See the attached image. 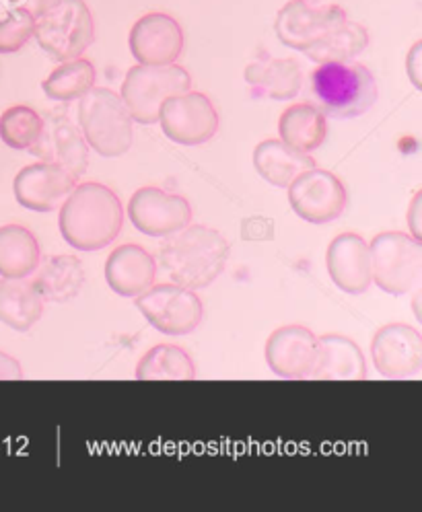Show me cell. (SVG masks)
<instances>
[{
  "mask_svg": "<svg viewBox=\"0 0 422 512\" xmlns=\"http://www.w3.org/2000/svg\"><path fill=\"white\" fill-rule=\"evenodd\" d=\"M418 210H420V194L414 196L412 204H410V210H408V223H410V231H412V237L420 239V231H418Z\"/></svg>",
  "mask_w": 422,
  "mask_h": 512,
  "instance_id": "e575fe53",
  "label": "cell"
},
{
  "mask_svg": "<svg viewBox=\"0 0 422 512\" xmlns=\"http://www.w3.org/2000/svg\"><path fill=\"white\" fill-rule=\"evenodd\" d=\"M23 369L17 358L0 350V381H21Z\"/></svg>",
  "mask_w": 422,
  "mask_h": 512,
  "instance_id": "d6a6232c",
  "label": "cell"
},
{
  "mask_svg": "<svg viewBox=\"0 0 422 512\" xmlns=\"http://www.w3.org/2000/svg\"><path fill=\"white\" fill-rule=\"evenodd\" d=\"M42 120V134L27 151L40 161L58 165L81 179L89 167V144L81 128L66 116V112H50Z\"/></svg>",
  "mask_w": 422,
  "mask_h": 512,
  "instance_id": "4fadbf2b",
  "label": "cell"
},
{
  "mask_svg": "<svg viewBox=\"0 0 422 512\" xmlns=\"http://www.w3.org/2000/svg\"><path fill=\"white\" fill-rule=\"evenodd\" d=\"M371 356L383 379H414L422 373V336L406 323L383 325L371 340Z\"/></svg>",
  "mask_w": 422,
  "mask_h": 512,
  "instance_id": "7c38bea8",
  "label": "cell"
},
{
  "mask_svg": "<svg viewBox=\"0 0 422 512\" xmlns=\"http://www.w3.org/2000/svg\"><path fill=\"white\" fill-rule=\"evenodd\" d=\"M79 179L52 163H33L23 167L15 181V200L33 212H52L62 206L68 194L75 190Z\"/></svg>",
  "mask_w": 422,
  "mask_h": 512,
  "instance_id": "2e32d148",
  "label": "cell"
},
{
  "mask_svg": "<svg viewBox=\"0 0 422 512\" xmlns=\"http://www.w3.org/2000/svg\"><path fill=\"white\" fill-rule=\"evenodd\" d=\"M35 31V15L29 9H15L0 21V54L19 52Z\"/></svg>",
  "mask_w": 422,
  "mask_h": 512,
  "instance_id": "4dcf8cb0",
  "label": "cell"
},
{
  "mask_svg": "<svg viewBox=\"0 0 422 512\" xmlns=\"http://www.w3.org/2000/svg\"><path fill=\"white\" fill-rule=\"evenodd\" d=\"M157 262L140 245L128 243L116 247L105 262V280L120 297L136 299L155 284Z\"/></svg>",
  "mask_w": 422,
  "mask_h": 512,
  "instance_id": "d6986e66",
  "label": "cell"
},
{
  "mask_svg": "<svg viewBox=\"0 0 422 512\" xmlns=\"http://www.w3.org/2000/svg\"><path fill=\"white\" fill-rule=\"evenodd\" d=\"M346 19V11L338 5L322 3V0H291L278 11L274 33L280 44L305 52Z\"/></svg>",
  "mask_w": 422,
  "mask_h": 512,
  "instance_id": "30bf717a",
  "label": "cell"
},
{
  "mask_svg": "<svg viewBox=\"0 0 422 512\" xmlns=\"http://www.w3.org/2000/svg\"><path fill=\"white\" fill-rule=\"evenodd\" d=\"M420 48H422L420 42L414 44V48L410 50V54H408V58H406L408 77H410V81H412V85H414L416 89L422 87V83H420Z\"/></svg>",
  "mask_w": 422,
  "mask_h": 512,
  "instance_id": "836d02e7",
  "label": "cell"
},
{
  "mask_svg": "<svg viewBox=\"0 0 422 512\" xmlns=\"http://www.w3.org/2000/svg\"><path fill=\"white\" fill-rule=\"evenodd\" d=\"M245 81L260 95L274 101L295 99L303 87V70L293 58H262L245 68Z\"/></svg>",
  "mask_w": 422,
  "mask_h": 512,
  "instance_id": "7402d4cb",
  "label": "cell"
},
{
  "mask_svg": "<svg viewBox=\"0 0 422 512\" xmlns=\"http://www.w3.org/2000/svg\"><path fill=\"white\" fill-rule=\"evenodd\" d=\"M254 167L274 188H289L295 177L315 167V159L283 140L268 138L254 149Z\"/></svg>",
  "mask_w": 422,
  "mask_h": 512,
  "instance_id": "603a6c76",
  "label": "cell"
},
{
  "mask_svg": "<svg viewBox=\"0 0 422 512\" xmlns=\"http://www.w3.org/2000/svg\"><path fill=\"white\" fill-rule=\"evenodd\" d=\"M130 223L147 237H167L192 223V206L178 194L161 188H140L128 202Z\"/></svg>",
  "mask_w": 422,
  "mask_h": 512,
  "instance_id": "5bb4252c",
  "label": "cell"
},
{
  "mask_svg": "<svg viewBox=\"0 0 422 512\" xmlns=\"http://www.w3.org/2000/svg\"><path fill=\"white\" fill-rule=\"evenodd\" d=\"M136 309L165 336L192 334L204 315L200 297L180 284H153L136 297Z\"/></svg>",
  "mask_w": 422,
  "mask_h": 512,
  "instance_id": "ba28073f",
  "label": "cell"
},
{
  "mask_svg": "<svg viewBox=\"0 0 422 512\" xmlns=\"http://www.w3.org/2000/svg\"><path fill=\"white\" fill-rule=\"evenodd\" d=\"M42 262V249L35 235L21 225L0 227V276L29 278Z\"/></svg>",
  "mask_w": 422,
  "mask_h": 512,
  "instance_id": "484cf974",
  "label": "cell"
},
{
  "mask_svg": "<svg viewBox=\"0 0 422 512\" xmlns=\"http://www.w3.org/2000/svg\"><path fill=\"white\" fill-rule=\"evenodd\" d=\"M311 91L326 118L350 120L367 114L377 101L373 72L359 62H324L313 70Z\"/></svg>",
  "mask_w": 422,
  "mask_h": 512,
  "instance_id": "3957f363",
  "label": "cell"
},
{
  "mask_svg": "<svg viewBox=\"0 0 422 512\" xmlns=\"http://www.w3.org/2000/svg\"><path fill=\"white\" fill-rule=\"evenodd\" d=\"M287 190L293 212L311 225L338 221L348 204V194L340 177L318 167L303 171Z\"/></svg>",
  "mask_w": 422,
  "mask_h": 512,
  "instance_id": "9c48e42d",
  "label": "cell"
},
{
  "mask_svg": "<svg viewBox=\"0 0 422 512\" xmlns=\"http://www.w3.org/2000/svg\"><path fill=\"white\" fill-rule=\"evenodd\" d=\"M31 276V284L48 303H70L77 299L87 278L77 255H50Z\"/></svg>",
  "mask_w": 422,
  "mask_h": 512,
  "instance_id": "ffe728a7",
  "label": "cell"
},
{
  "mask_svg": "<svg viewBox=\"0 0 422 512\" xmlns=\"http://www.w3.org/2000/svg\"><path fill=\"white\" fill-rule=\"evenodd\" d=\"M371 278L377 288L392 297L408 295L420 284L422 276V243L402 233L385 231L373 237L369 245Z\"/></svg>",
  "mask_w": 422,
  "mask_h": 512,
  "instance_id": "52a82bcc",
  "label": "cell"
},
{
  "mask_svg": "<svg viewBox=\"0 0 422 512\" xmlns=\"http://www.w3.org/2000/svg\"><path fill=\"white\" fill-rule=\"evenodd\" d=\"M278 134L295 151L313 153L326 142L328 122L320 107L311 103H295L287 107L278 120Z\"/></svg>",
  "mask_w": 422,
  "mask_h": 512,
  "instance_id": "cb8c5ba5",
  "label": "cell"
},
{
  "mask_svg": "<svg viewBox=\"0 0 422 512\" xmlns=\"http://www.w3.org/2000/svg\"><path fill=\"white\" fill-rule=\"evenodd\" d=\"M132 116L122 97L105 87H91L79 101L81 132L101 157H122L132 146Z\"/></svg>",
  "mask_w": 422,
  "mask_h": 512,
  "instance_id": "277c9868",
  "label": "cell"
},
{
  "mask_svg": "<svg viewBox=\"0 0 422 512\" xmlns=\"http://www.w3.org/2000/svg\"><path fill=\"white\" fill-rule=\"evenodd\" d=\"M157 122L171 142L184 146L204 144L219 130V114L213 101L196 91L167 97Z\"/></svg>",
  "mask_w": 422,
  "mask_h": 512,
  "instance_id": "8fae6325",
  "label": "cell"
},
{
  "mask_svg": "<svg viewBox=\"0 0 422 512\" xmlns=\"http://www.w3.org/2000/svg\"><path fill=\"white\" fill-rule=\"evenodd\" d=\"M33 38L56 62L81 58L95 40V23L85 0H58L35 15Z\"/></svg>",
  "mask_w": 422,
  "mask_h": 512,
  "instance_id": "8992f818",
  "label": "cell"
},
{
  "mask_svg": "<svg viewBox=\"0 0 422 512\" xmlns=\"http://www.w3.org/2000/svg\"><path fill=\"white\" fill-rule=\"evenodd\" d=\"M60 235L77 251H99L114 243L124 227V208L108 186L87 181L60 206Z\"/></svg>",
  "mask_w": 422,
  "mask_h": 512,
  "instance_id": "6da1fadb",
  "label": "cell"
},
{
  "mask_svg": "<svg viewBox=\"0 0 422 512\" xmlns=\"http://www.w3.org/2000/svg\"><path fill=\"white\" fill-rule=\"evenodd\" d=\"M44 315V299L25 278L0 280V321L15 332H29Z\"/></svg>",
  "mask_w": 422,
  "mask_h": 512,
  "instance_id": "d4e9b609",
  "label": "cell"
},
{
  "mask_svg": "<svg viewBox=\"0 0 422 512\" xmlns=\"http://www.w3.org/2000/svg\"><path fill=\"white\" fill-rule=\"evenodd\" d=\"M241 235L248 241H268L272 239L274 229L268 223V218H248L245 225L241 227Z\"/></svg>",
  "mask_w": 422,
  "mask_h": 512,
  "instance_id": "1f68e13d",
  "label": "cell"
},
{
  "mask_svg": "<svg viewBox=\"0 0 422 512\" xmlns=\"http://www.w3.org/2000/svg\"><path fill=\"white\" fill-rule=\"evenodd\" d=\"M268 369L287 381L311 377L320 356V338L303 325H285L270 334L266 342Z\"/></svg>",
  "mask_w": 422,
  "mask_h": 512,
  "instance_id": "9a60e30c",
  "label": "cell"
},
{
  "mask_svg": "<svg viewBox=\"0 0 422 512\" xmlns=\"http://www.w3.org/2000/svg\"><path fill=\"white\" fill-rule=\"evenodd\" d=\"M229 253L231 247L223 233L204 225H188L165 237L159 264L173 284L200 290L225 272Z\"/></svg>",
  "mask_w": 422,
  "mask_h": 512,
  "instance_id": "7a4b0ae2",
  "label": "cell"
},
{
  "mask_svg": "<svg viewBox=\"0 0 422 512\" xmlns=\"http://www.w3.org/2000/svg\"><path fill=\"white\" fill-rule=\"evenodd\" d=\"M313 381H365L367 362L361 348L346 336L328 334L320 338L318 364L311 373Z\"/></svg>",
  "mask_w": 422,
  "mask_h": 512,
  "instance_id": "44dd1931",
  "label": "cell"
},
{
  "mask_svg": "<svg viewBox=\"0 0 422 512\" xmlns=\"http://www.w3.org/2000/svg\"><path fill=\"white\" fill-rule=\"evenodd\" d=\"M369 46V33L361 23L344 21L342 25L328 31L320 42H315L311 48H307L303 54L318 62H348L355 60L359 54H363Z\"/></svg>",
  "mask_w": 422,
  "mask_h": 512,
  "instance_id": "83f0119b",
  "label": "cell"
},
{
  "mask_svg": "<svg viewBox=\"0 0 422 512\" xmlns=\"http://www.w3.org/2000/svg\"><path fill=\"white\" fill-rule=\"evenodd\" d=\"M326 268L332 282L346 295H363L373 284L369 243L357 233H342L326 251Z\"/></svg>",
  "mask_w": 422,
  "mask_h": 512,
  "instance_id": "ac0fdd59",
  "label": "cell"
},
{
  "mask_svg": "<svg viewBox=\"0 0 422 512\" xmlns=\"http://www.w3.org/2000/svg\"><path fill=\"white\" fill-rule=\"evenodd\" d=\"M192 89L190 72L178 64H136L126 72L122 101L138 124H157L161 105L167 97Z\"/></svg>",
  "mask_w": 422,
  "mask_h": 512,
  "instance_id": "5b68a950",
  "label": "cell"
},
{
  "mask_svg": "<svg viewBox=\"0 0 422 512\" xmlns=\"http://www.w3.org/2000/svg\"><path fill=\"white\" fill-rule=\"evenodd\" d=\"M196 367L192 356L173 344L151 348L136 364L138 381H192Z\"/></svg>",
  "mask_w": 422,
  "mask_h": 512,
  "instance_id": "4316f807",
  "label": "cell"
},
{
  "mask_svg": "<svg viewBox=\"0 0 422 512\" xmlns=\"http://www.w3.org/2000/svg\"><path fill=\"white\" fill-rule=\"evenodd\" d=\"M56 3H58V0H33V5H35V13L33 15H38V13L46 11V9H50Z\"/></svg>",
  "mask_w": 422,
  "mask_h": 512,
  "instance_id": "d590c367",
  "label": "cell"
},
{
  "mask_svg": "<svg viewBox=\"0 0 422 512\" xmlns=\"http://www.w3.org/2000/svg\"><path fill=\"white\" fill-rule=\"evenodd\" d=\"M91 87H95V68L85 58L62 62L42 83L44 93L60 103L81 99Z\"/></svg>",
  "mask_w": 422,
  "mask_h": 512,
  "instance_id": "f1b7e54d",
  "label": "cell"
},
{
  "mask_svg": "<svg viewBox=\"0 0 422 512\" xmlns=\"http://www.w3.org/2000/svg\"><path fill=\"white\" fill-rule=\"evenodd\" d=\"M42 126L44 120L35 109L27 105H15L0 116V138L15 151H27L40 138Z\"/></svg>",
  "mask_w": 422,
  "mask_h": 512,
  "instance_id": "f546056e",
  "label": "cell"
},
{
  "mask_svg": "<svg viewBox=\"0 0 422 512\" xmlns=\"http://www.w3.org/2000/svg\"><path fill=\"white\" fill-rule=\"evenodd\" d=\"M184 31L165 13L140 17L130 29V52L138 64H173L182 56Z\"/></svg>",
  "mask_w": 422,
  "mask_h": 512,
  "instance_id": "e0dca14e",
  "label": "cell"
}]
</instances>
